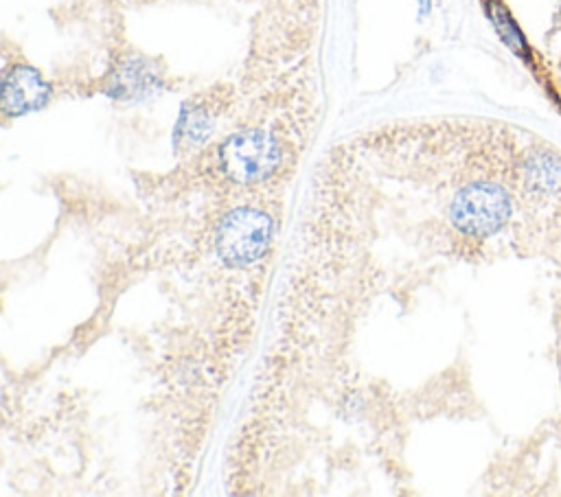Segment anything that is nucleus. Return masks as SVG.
Masks as SVG:
<instances>
[{"label": "nucleus", "instance_id": "1", "mask_svg": "<svg viewBox=\"0 0 561 497\" xmlns=\"http://www.w3.org/2000/svg\"><path fill=\"white\" fill-rule=\"evenodd\" d=\"M272 219L250 206H239L217 226V252L233 268H246L263 259L272 241Z\"/></svg>", "mask_w": 561, "mask_h": 497}, {"label": "nucleus", "instance_id": "2", "mask_svg": "<svg viewBox=\"0 0 561 497\" xmlns=\"http://www.w3.org/2000/svg\"><path fill=\"white\" fill-rule=\"evenodd\" d=\"M509 193L491 182H476L454 195L450 219L454 228L469 237H491L509 222Z\"/></svg>", "mask_w": 561, "mask_h": 497}, {"label": "nucleus", "instance_id": "3", "mask_svg": "<svg viewBox=\"0 0 561 497\" xmlns=\"http://www.w3.org/2000/svg\"><path fill=\"white\" fill-rule=\"evenodd\" d=\"M281 165V147L274 136L261 130L239 132L220 149V167L228 180L255 184L270 178Z\"/></svg>", "mask_w": 561, "mask_h": 497}, {"label": "nucleus", "instance_id": "4", "mask_svg": "<svg viewBox=\"0 0 561 497\" xmlns=\"http://www.w3.org/2000/svg\"><path fill=\"white\" fill-rule=\"evenodd\" d=\"M51 90L40 73L29 66H16L14 71L7 73L3 88V108L9 117L27 114L31 110L42 108L49 101Z\"/></svg>", "mask_w": 561, "mask_h": 497}, {"label": "nucleus", "instance_id": "5", "mask_svg": "<svg viewBox=\"0 0 561 497\" xmlns=\"http://www.w3.org/2000/svg\"><path fill=\"white\" fill-rule=\"evenodd\" d=\"M491 20H494V25L500 33V38L505 40V44L509 49L520 55V57H529V42L524 40L520 27L515 25V20L509 16V11L502 7V5H491Z\"/></svg>", "mask_w": 561, "mask_h": 497}, {"label": "nucleus", "instance_id": "6", "mask_svg": "<svg viewBox=\"0 0 561 497\" xmlns=\"http://www.w3.org/2000/svg\"><path fill=\"white\" fill-rule=\"evenodd\" d=\"M529 176H531L533 184H537V187H542L546 191H551L561 184V169H557V165L551 158L537 160L535 167L529 171Z\"/></svg>", "mask_w": 561, "mask_h": 497}]
</instances>
